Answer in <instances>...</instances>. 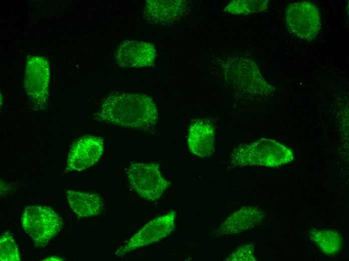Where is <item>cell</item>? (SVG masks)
I'll use <instances>...</instances> for the list:
<instances>
[{"mask_svg":"<svg viewBox=\"0 0 349 261\" xmlns=\"http://www.w3.org/2000/svg\"><path fill=\"white\" fill-rule=\"evenodd\" d=\"M158 115L157 107L151 97L116 92L104 99L94 118L121 127L143 129L154 125Z\"/></svg>","mask_w":349,"mask_h":261,"instance_id":"cell-1","label":"cell"},{"mask_svg":"<svg viewBox=\"0 0 349 261\" xmlns=\"http://www.w3.org/2000/svg\"><path fill=\"white\" fill-rule=\"evenodd\" d=\"M293 158L292 152L285 146L273 140L261 139L234 149L230 161L233 167H276Z\"/></svg>","mask_w":349,"mask_h":261,"instance_id":"cell-2","label":"cell"},{"mask_svg":"<svg viewBox=\"0 0 349 261\" xmlns=\"http://www.w3.org/2000/svg\"><path fill=\"white\" fill-rule=\"evenodd\" d=\"M224 78L240 91L254 95H267L274 88L264 78L252 60L243 57H229L221 64Z\"/></svg>","mask_w":349,"mask_h":261,"instance_id":"cell-3","label":"cell"},{"mask_svg":"<svg viewBox=\"0 0 349 261\" xmlns=\"http://www.w3.org/2000/svg\"><path fill=\"white\" fill-rule=\"evenodd\" d=\"M23 228L36 246L48 244L61 229V218L50 208L34 205L25 208L21 218Z\"/></svg>","mask_w":349,"mask_h":261,"instance_id":"cell-4","label":"cell"},{"mask_svg":"<svg viewBox=\"0 0 349 261\" xmlns=\"http://www.w3.org/2000/svg\"><path fill=\"white\" fill-rule=\"evenodd\" d=\"M126 173L131 188L148 201L159 199L170 185L155 163H132Z\"/></svg>","mask_w":349,"mask_h":261,"instance_id":"cell-5","label":"cell"},{"mask_svg":"<svg viewBox=\"0 0 349 261\" xmlns=\"http://www.w3.org/2000/svg\"><path fill=\"white\" fill-rule=\"evenodd\" d=\"M285 19L290 32L303 41L314 40L321 27L318 8L308 1L289 4L285 10Z\"/></svg>","mask_w":349,"mask_h":261,"instance_id":"cell-6","label":"cell"},{"mask_svg":"<svg viewBox=\"0 0 349 261\" xmlns=\"http://www.w3.org/2000/svg\"><path fill=\"white\" fill-rule=\"evenodd\" d=\"M50 79L49 63L45 57L33 56L27 59L24 85L33 106L37 109L47 106Z\"/></svg>","mask_w":349,"mask_h":261,"instance_id":"cell-7","label":"cell"},{"mask_svg":"<svg viewBox=\"0 0 349 261\" xmlns=\"http://www.w3.org/2000/svg\"><path fill=\"white\" fill-rule=\"evenodd\" d=\"M176 218V212L172 210L151 220L119 248L115 254L123 257L136 249L160 241L173 231Z\"/></svg>","mask_w":349,"mask_h":261,"instance_id":"cell-8","label":"cell"},{"mask_svg":"<svg viewBox=\"0 0 349 261\" xmlns=\"http://www.w3.org/2000/svg\"><path fill=\"white\" fill-rule=\"evenodd\" d=\"M104 150L103 140L88 136L78 140L72 146L67 160V171H81L95 164Z\"/></svg>","mask_w":349,"mask_h":261,"instance_id":"cell-9","label":"cell"},{"mask_svg":"<svg viewBox=\"0 0 349 261\" xmlns=\"http://www.w3.org/2000/svg\"><path fill=\"white\" fill-rule=\"evenodd\" d=\"M156 57V51L150 43L134 40L122 42L116 49L114 58L122 67L139 68L152 65Z\"/></svg>","mask_w":349,"mask_h":261,"instance_id":"cell-10","label":"cell"},{"mask_svg":"<svg viewBox=\"0 0 349 261\" xmlns=\"http://www.w3.org/2000/svg\"><path fill=\"white\" fill-rule=\"evenodd\" d=\"M265 213L256 206H243L229 215L213 232L214 237L235 235L258 226Z\"/></svg>","mask_w":349,"mask_h":261,"instance_id":"cell-11","label":"cell"},{"mask_svg":"<svg viewBox=\"0 0 349 261\" xmlns=\"http://www.w3.org/2000/svg\"><path fill=\"white\" fill-rule=\"evenodd\" d=\"M215 127L206 118L194 120L190 125L187 138L190 151L200 158L211 156L215 150Z\"/></svg>","mask_w":349,"mask_h":261,"instance_id":"cell-12","label":"cell"},{"mask_svg":"<svg viewBox=\"0 0 349 261\" xmlns=\"http://www.w3.org/2000/svg\"><path fill=\"white\" fill-rule=\"evenodd\" d=\"M187 2L183 0H148L143 15L152 24L164 25L179 19L185 12Z\"/></svg>","mask_w":349,"mask_h":261,"instance_id":"cell-13","label":"cell"},{"mask_svg":"<svg viewBox=\"0 0 349 261\" xmlns=\"http://www.w3.org/2000/svg\"><path fill=\"white\" fill-rule=\"evenodd\" d=\"M66 194L71 209L80 217L95 216L102 210L103 199L96 193L69 190Z\"/></svg>","mask_w":349,"mask_h":261,"instance_id":"cell-14","label":"cell"},{"mask_svg":"<svg viewBox=\"0 0 349 261\" xmlns=\"http://www.w3.org/2000/svg\"><path fill=\"white\" fill-rule=\"evenodd\" d=\"M308 235L326 255L335 254L343 244L341 235L335 230L312 228L309 230Z\"/></svg>","mask_w":349,"mask_h":261,"instance_id":"cell-15","label":"cell"},{"mask_svg":"<svg viewBox=\"0 0 349 261\" xmlns=\"http://www.w3.org/2000/svg\"><path fill=\"white\" fill-rule=\"evenodd\" d=\"M269 5L267 0H235L228 3L224 11L232 15H247L265 12Z\"/></svg>","mask_w":349,"mask_h":261,"instance_id":"cell-16","label":"cell"},{"mask_svg":"<svg viewBox=\"0 0 349 261\" xmlns=\"http://www.w3.org/2000/svg\"><path fill=\"white\" fill-rule=\"evenodd\" d=\"M0 260L1 261L21 260L18 246L9 232H6L1 236Z\"/></svg>","mask_w":349,"mask_h":261,"instance_id":"cell-17","label":"cell"},{"mask_svg":"<svg viewBox=\"0 0 349 261\" xmlns=\"http://www.w3.org/2000/svg\"><path fill=\"white\" fill-rule=\"evenodd\" d=\"M255 249L252 244L242 245L225 258V260L228 261H256L257 260L254 256Z\"/></svg>","mask_w":349,"mask_h":261,"instance_id":"cell-18","label":"cell"},{"mask_svg":"<svg viewBox=\"0 0 349 261\" xmlns=\"http://www.w3.org/2000/svg\"><path fill=\"white\" fill-rule=\"evenodd\" d=\"M62 260L61 258L57 257V256H52L47 258H46V259H44V260Z\"/></svg>","mask_w":349,"mask_h":261,"instance_id":"cell-19","label":"cell"}]
</instances>
